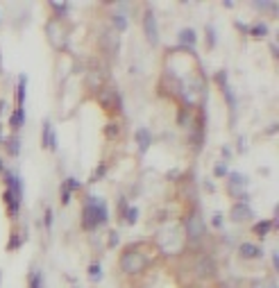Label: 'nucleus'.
Instances as JSON below:
<instances>
[{"mask_svg":"<svg viewBox=\"0 0 279 288\" xmlns=\"http://www.w3.org/2000/svg\"><path fill=\"white\" fill-rule=\"evenodd\" d=\"M118 266H120V270L123 272H127V275H136V272L145 270V266H148V257H145L143 252L130 247V250H125L123 254H120Z\"/></svg>","mask_w":279,"mask_h":288,"instance_id":"f257e3e1","label":"nucleus"},{"mask_svg":"<svg viewBox=\"0 0 279 288\" xmlns=\"http://www.w3.org/2000/svg\"><path fill=\"white\" fill-rule=\"evenodd\" d=\"M184 229H186V236H189L191 241H200V238L204 236V232H207V225H204L200 213H191L184 222Z\"/></svg>","mask_w":279,"mask_h":288,"instance_id":"f03ea898","label":"nucleus"},{"mask_svg":"<svg viewBox=\"0 0 279 288\" xmlns=\"http://www.w3.org/2000/svg\"><path fill=\"white\" fill-rule=\"evenodd\" d=\"M96 204H98L96 195H89V200H86V207H84V211H82V227H84V229L100 227V222H98V209H96Z\"/></svg>","mask_w":279,"mask_h":288,"instance_id":"7ed1b4c3","label":"nucleus"},{"mask_svg":"<svg viewBox=\"0 0 279 288\" xmlns=\"http://www.w3.org/2000/svg\"><path fill=\"white\" fill-rule=\"evenodd\" d=\"M245 186H247V177H245V175H241V173H232V175H229V179H227V191H229V195H234V198H241V200H245V202H247V193L243 191Z\"/></svg>","mask_w":279,"mask_h":288,"instance_id":"20e7f679","label":"nucleus"},{"mask_svg":"<svg viewBox=\"0 0 279 288\" xmlns=\"http://www.w3.org/2000/svg\"><path fill=\"white\" fill-rule=\"evenodd\" d=\"M143 32H145V39H148L150 46H157V43H159V27H157L154 12H150V9L143 16Z\"/></svg>","mask_w":279,"mask_h":288,"instance_id":"39448f33","label":"nucleus"},{"mask_svg":"<svg viewBox=\"0 0 279 288\" xmlns=\"http://www.w3.org/2000/svg\"><path fill=\"white\" fill-rule=\"evenodd\" d=\"M98 100H100V105L105 109H120V95L116 89H102L98 93Z\"/></svg>","mask_w":279,"mask_h":288,"instance_id":"423d86ee","label":"nucleus"},{"mask_svg":"<svg viewBox=\"0 0 279 288\" xmlns=\"http://www.w3.org/2000/svg\"><path fill=\"white\" fill-rule=\"evenodd\" d=\"M41 143H43V148H48V150H57V136H55V130H52L50 120H46V123H43Z\"/></svg>","mask_w":279,"mask_h":288,"instance_id":"0eeeda50","label":"nucleus"},{"mask_svg":"<svg viewBox=\"0 0 279 288\" xmlns=\"http://www.w3.org/2000/svg\"><path fill=\"white\" fill-rule=\"evenodd\" d=\"M229 218H232L234 222H245L252 218V209L247 207V204H243V202H238V204H234L232 207V211H229Z\"/></svg>","mask_w":279,"mask_h":288,"instance_id":"6e6552de","label":"nucleus"},{"mask_svg":"<svg viewBox=\"0 0 279 288\" xmlns=\"http://www.w3.org/2000/svg\"><path fill=\"white\" fill-rule=\"evenodd\" d=\"M198 272L200 277H211L213 272H216V263H213L211 257H202L198 261Z\"/></svg>","mask_w":279,"mask_h":288,"instance_id":"1a4fd4ad","label":"nucleus"},{"mask_svg":"<svg viewBox=\"0 0 279 288\" xmlns=\"http://www.w3.org/2000/svg\"><path fill=\"white\" fill-rule=\"evenodd\" d=\"M5 184H7V191H12L18 200H21L23 186H21V179H18L16 175H14V173H7V175H5Z\"/></svg>","mask_w":279,"mask_h":288,"instance_id":"9d476101","label":"nucleus"},{"mask_svg":"<svg viewBox=\"0 0 279 288\" xmlns=\"http://www.w3.org/2000/svg\"><path fill=\"white\" fill-rule=\"evenodd\" d=\"M25 93H27V77L21 75V77H18V86H16V105H18V109H23Z\"/></svg>","mask_w":279,"mask_h":288,"instance_id":"9b49d317","label":"nucleus"},{"mask_svg":"<svg viewBox=\"0 0 279 288\" xmlns=\"http://www.w3.org/2000/svg\"><path fill=\"white\" fill-rule=\"evenodd\" d=\"M238 252H241V257H243V259H259V257L263 254L261 247H259V245H252V243H243L241 250H238Z\"/></svg>","mask_w":279,"mask_h":288,"instance_id":"f8f14e48","label":"nucleus"},{"mask_svg":"<svg viewBox=\"0 0 279 288\" xmlns=\"http://www.w3.org/2000/svg\"><path fill=\"white\" fill-rule=\"evenodd\" d=\"M102 46H105V50L109 52V55H114L116 50H118V37L111 32H105V37H102Z\"/></svg>","mask_w":279,"mask_h":288,"instance_id":"ddd939ff","label":"nucleus"},{"mask_svg":"<svg viewBox=\"0 0 279 288\" xmlns=\"http://www.w3.org/2000/svg\"><path fill=\"white\" fill-rule=\"evenodd\" d=\"M136 141H139V150L141 152H145V150L150 148V143H152V136H150L148 130H136Z\"/></svg>","mask_w":279,"mask_h":288,"instance_id":"4468645a","label":"nucleus"},{"mask_svg":"<svg viewBox=\"0 0 279 288\" xmlns=\"http://www.w3.org/2000/svg\"><path fill=\"white\" fill-rule=\"evenodd\" d=\"M23 123H25V111L18 109V107H16V111H14V114L9 116V125H12L14 130H18Z\"/></svg>","mask_w":279,"mask_h":288,"instance_id":"2eb2a0df","label":"nucleus"},{"mask_svg":"<svg viewBox=\"0 0 279 288\" xmlns=\"http://www.w3.org/2000/svg\"><path fill=\"white\" fill-rule=\"evenodd\" d=\"M179 43H182V46H195V32L191 30V27H184V30L179 32Z\"/></svg>","mask_w":279,"mask_h":288,"instance_id":"dca6fc26","label":"nucleus"},{"mask_svg":"<svg viewBox=\"0 0 279 288\" xmlns=\"http://www.w3.org/2000/svg\"><path fill=\"white\" fill-rule=\"evenodd\" d=\"M270 229H272V220H261V222L254 225V234H257L259 238L268 236V232H270Z\"/></svg>","mask_w":279,"mask_h":288,"instance_id":"f3484780","label":"nucleus"},{"mask_svg":"<svg viewBox=\"0 0 279 288\" xmlns=\"http://www.w3.org/2000/svg\"><path fill=\"white\" fill-rule=\"evenodd\" d=\"M18 143H21L18 136H12V139H7V143H5V145H7V152L12 154V157H16L18 150H21V145H18Z\"/></svg>","mask_w":279,"mask_h":288,"instance_id":"a211bd4d","label":"nucleus"},{"mask_svg":"<svg viewBox=\"0 0 279 288\" xmlns=\"http://www.w3.org/2000/svg\"><path fill=\"white\" fill-rule=\"evenodd\" d=\"M250 34H252V37H257V39H263L268 34V25H266V23H257L254 27H250Z\"/></svg>","mask_w":279,"mask_h":288,"instance_id":"6ab92c4d","label":"nucleus"},{"mask_svg":"<svg viewBox=\"0 0 279 288\" xmlns=\"http://www.w3.org/2000/svg\"><path fill=\"white\" fill-rule=\"evenodd\" d=\"M111 23H114V27L118 32H125L127 30V21H125V16L123 14H114V18H111Z\"/></svg>","mask_w":279,"mask_h":288,"instance_id":"aec40b11","label":"nucleus"},{"mask_svg":"<svg viewBox=\"0 0 279 288\" xmlns=\"http://www.w3.org/2000/svg\"><path fill=\"white\" fill-rule=\"evenodd\" d=\"M96 209H98V222L100 225H105L107 222V207H105V202H102V200H98V204H96Z\"/></svg>","mask_w":279,"mask_h":288,"instance_id":"412c9836","label":"nucleus"},{"mask_svg":"<svg viewBox=\"0 0 279 288\" xmlns=\"http://www.w3.org/2000/svg\"><path fill=\"white\" fill-rule=\"evenodd\" d=\"M223 93H225V98H227V102H229V109H236V98H234V93H232V89H229L227 84L223 86Z\"/></svg>","mask_w":279,"mask_h":288,"instance_id":"4be33fe9","label":"nucleus"},{"mask_svg":"<svg viewBox=\"0 0 279 288\" xmlns=\"http://www.w3.org/2000/svg\"><path fill=\"white\" fill-rule=\"evenodd\" d=\"M136 220H139V209H136V207H132V209H127V211H125V222H130V225H134Z\"/></svg>","mask_w":279,"mask_h":288,"instance_id":"5701e85b","label":"nucleus"},{"mask_svg":"<svg viewBox=\"0 0 279 288\" xmlns=\"http://www.w3.org/2000/svg\"><path fill=\"white\" fill-rule=\"evenodd\" d=\"M118 132H120L118 123H109V125H107V130H105V134H107V139H116V136H118Z\"/></svg>","mask_w":279,"mask_h":288,"instance_id":"b1692460","label":"nucleus"},{"mask_svg":"<svg viewBox=\"0 0 279 288\" xmlns=\"http://www.w3.org/2000/svg\"><path fill=\"white\" fill-rule=\"evenodd\" d=\"M86 86H89V89H98V86H100V75H96V73H89Z\"/></svg>","mask_w":279,"mask_h":288,"instance_id":"393cba45","label":"nucleus"},{"mask_svg":"<svg viewBox=\"0 0 279 288\" xmlns=\"http://www.w3.org/2000/svg\"><path fill=\"white\" fill-rule=\"evenodd\" d=\"M89 277L91 279H100L102 272H100V263H93V266L89 268Z\"/></svg>","mask_w":279,"mask_h":288,"instance_id":"a878e982","label":"nucleus"},{"mask_svg":"<svg viewBox=\"0 0 279 288\" xmlns=\"http://www.w3.org/2000/svg\"><path fill=\"white\" fill-rule=\"evenodd\" d=\"M105 173H107V166L102 164L100 168H96V170H93V175H91V182H98V179H102V175H105Z\"/></svg>","mask_w":279,"mask_h":288,"instance_id":"bb28decb","label":"nucleus"},{"mask_svg":"<svg viewBox=\"0 0 279 288\" xmlns=\"http://www.w3.org/2000/svg\"><path fill=\"white\" fill-rule=\"evenodd\" d=\"M50 7L55 9V12L59 14V16H61V14H66V12H68V3H50Z\"/></svg>","mask_w":279,"mask_h":288,"instance_id":"cd10ccee","label":"nucleus"},{"mask_svg":"<svg viewBox=\"0 0 279 288\" xmlns=\"http://www.w3.org/2000/svg\"><path fill=\"white\" fill-rule=\"evenodd\" d=\"M71 202V188L66 186V182H64V186H61V204H68Z\"/></svg>","mask_w":279,"mask_h":288,"instance_id":"c85d7f7f","label":"nucleus"},{"mask_svg":"<svg viewBox=\"0 0 279 288\" xmlns=\"http://www.w3.org/2000/svg\"><path fill=\"white\" fill-rule=\"evenodd\" d=\"M254 288H277V284L272 279H263V281H257Z\"/></svg>","mask_w":279,"mask_h":288,"instance_id":"c756f323","label":"nucleus"},{"mask_svg":"<svg viewBox=\"0 0 279 288\" xmlns=\"http://www.w3.org/2000/svg\"><path fill=\"white\" fill-rule=\"evenodd\" d=\"M30 288H41V275L39 272H34L30 277Z\"/></svg>","mask_w":279,"mask_h":288,"instance_id":"7c9ffc66","label":"nucleus"},{"mask_svg":"<svg viewBox=\"0 0 279 288\" xmlns=\"http://www.w3.org/2000/svg\"><path fill=\"white\" fill-rule=\"evenodd\" d=\"M213 225H216V227H220V225H223V213H213Z\"/></svg>","mask_w":279,"mask_h":288,"instance_id":"2f4dec72","label":"nucleus"},{"mask_svg":"<svg viewBox=\"0 0 279 288\" xmlns=\"http://www.w3.org/2000/svg\"><path fill=\"white\" fill-rule=\"evenodd\" d=\"M207 34H209V46L216 43V37H213V27H207Z\"/></svg>","mask_w":279,"mask_h":288,"instance_id":"473e14b6","label":"nucleus"},{"mask_svg":"<svg viewBox=\"0 0 279 288\" xmlns=\"http://www.w3.org/2000/svg\"><path fill=\"white\" fill-rule=\"evenodd\" d=\"M116 243H118V234H116V232H111V236H109V245L114 247Z\"/></svg>","mask_w":279,"mask_h":288,"instance_id":"72a5a7b5","label":"nucleus"},{"mask_svg":"<svg viewBox=\"0 0 279 288\" xmlns=\"http://www.w3.org/2000/svg\"><path fill=\"white\" fill-rule=\"evenodd\" d=\"M216 175H218V177H223V175H227V168H225V166H216Z\"/></svg>","mask_w":279,"mask_h":288,"instance_id":"f704fd0d","label":"nucleus"},{"mask_svg":"<svg viewBox=\"0 0 279 288\" xmlns=\"http://www.w3.org/2000/svg\"><path fill=\"white\" fill-rule=\"evenodd\" d=\"M0 173H3V161H0Z\"/></svg>","mask_w":279,"mask_h":288,"instance_id":"c9c22d12","label":"nucleus"},{"mask_svg":"<svg viewBox=\"0 0 279 288\" xmlns=\"http://www.w3.org/2000/svg\"><path fill=\"white\" fill-rule=\"evenodd\" d=\"M0 141H3V139H0Z\"/></svg>","mask_w":279,"mask_h":288,"instance_id":"e433bc0d","label":"nucleus"}]
</instances>
